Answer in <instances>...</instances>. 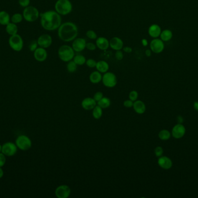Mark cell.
<instances>
[{"label": "cell", "instance_id": "obj_1", "mask_svg": "<svg viewBox=\"0 0 198 198\" xmlns=\"http://www.w3.org/2000/svg\"><path fill=\"white\" fill-rule=\"evenodd\" d=\"M42 27L46 30L54 31L62 25V17L56 11L50 10L40 15Z\"/></svg>", "mask_w": 198, "mask_h": 198}, {"label": "cell", "instance_id": "obj_2", "mask_svg": "<svg viewBox=\"0 0 198 198\" xmlns=\"http://www.w3.org/2000/svg\"><path fill=\"white\" fill-rule=\"evenodd\" d=\"M58 38L63 42H70L75 40L78 34L77 26L71 22L62 23L58 29Z\"/></svg>", "mask_w": 198, "mask_h": 198}, {"label": "cell", "instance_id": "obj_3", "mask_svg": "<svg viewBox=\"0 0 198 198\" xmlns=\"http://www.w3.org/2000/svg\"><path fill=\"white\" fill-rule=\"evenodd\" d=\"M55 11L62 16L70 14L73 11V5L70 0H58L55 5Z\"/></svg>", "mask_w": 198, "mask_h": 198}, {"label": "cell", "instance_id": "obj_4", "mask_svg": "<svg viewBox=\"0 0 198 198\" xmlns=\"http://www.w3.org/2000/svg\"><path fill=\"white\" fill-rule=\"evenodd\" d=\"M58 56L61 60L68 62L73 59L75 51L72 47L68 45H63L58 50Z\"/></svg>", "mask_w": 198, "mask_h": 198}, {"label": "cell", "instance_id": "obj_5", "mask_svg": "<svg viewBox=\"0 0 198 198\" xmlns=\"http://www.w3.org/2000/svg\"><path fill=\"white\" fill-rule=\"evenodd\" d=\"M40 16L38 9L33 6H28L25 8L23 12V17L25 20L28 22L36 21Z\"/></svg>", "mask_w": 198, "mask_h": 198}, {"label": "cell", "instance_id": "obj_6", "mask_svg": "<svg viewBox=\"0 0 198 198\" xmlns=\"http://www.w3.org/2000/svg\"><path fill=\"white\" fill-rule=\"evenodd\" d=\"M17 147L22 150H27L31 148L32 142L30 138L25 135H21L17 137L15 141Z\"/></svg>", "mask_w": 198, "mask_h": 198}, {"label": "cell", "instance_id": "obj_7", "mask_svg": "<svg viewBox=\"0 0 198 198\" xmlns=\"http://www.w3.org/2000/svg\"><path fill=\"white\" fill-rule=\"evenodd\" d=\"M9 44L12 50L19 52L23 49V40L20 35L16 34L10 36L9 39Z\"/></svg>", "mask_w": 198, "mask_h": 198}, {"label": "cell", "instance_id": "obj_8", "mask_svg": "<svg viewBox=\"0 0 198 198\" xmlns=\"http://www.w3.org/2000/svg\"><path fill=\"white\" fill-rule=\"evenodd\" d=\"M102 82L108 88H113L117 84L116 76L114 73L107 72L103 76Z\"/></svg>", "mask_w": 198, "mask_h": 198}, {"label": "cell", "instance_id": "obj_9", "mask_svg": "<svg viewBox=\"0 0 198 198\" xmlns=\"http://www.w3.org/2000/svg\"><path fill=\"white\" fill-rule=\"evenodd\" d=\"M17 149L16 144L7 142L2 145V153L7 156H12L16 153Z\"/></svg>", "mask_w": 198, "mask_h": 198}, {"label": "cell", "instance_id": "obj_10", "mask_svg": "<svg viewBox=\"0 0 198 198\" xmlns=\"http://www.w3.org/2000/svg\"><path fill=\"white\" fill-rule=\"evenodd\" d=\"M38 46L44 48H48L52 44V38L48 34L41 35L37 39Z\"/></svg>", "mask_w": 198, "mask_h": 198}, {"label": "cell", "instance_id": "obj_11", "mask_svg": "<svg viewBox=\"0 0 198 198\" xmlns=\"http://www.w3.org/2000/svg\"><path fill=\"white\" fill-rule=\"evenodd\" d=\"M71 194L70 188L66 185L58 186L55 190V195L58 198H67Z\"/></svg>", "mask_w": 198, "mask_h": 198}, {"label": "cell", "instance_id": "obj_12", "mask_svg": "<svg viewBox=\"0 0 198 198\" xmlns=\"http://www.w3.org/2000/svg\"><path fill=\"white\" fill-rule=\"evenodd\" d=\"M150 48L152 52L155 54H159L164 50V42L160 39L155 38L151 42Z\"/></svg>", "mask_w": 198, "mask_h": 198}, {"label": "cell", "instance_id": "obj_13", "mask_svg": "<svg viewBox=\"0 0 198 198\" xmlns=\"http://www.w3.org/2000/svg\"><path fill=\"white\" fill-rule=\"evenodd\" d=\"M86 42L83 38H76L73 40L72 48L75 52H80L86 48Z\"/></svg>", "mask_w": 198, "mask_h": 198}, {"label": "cell", "instance_id": "obj_14", "mask_svg": "<svg viewBox=\"0 0 198 198\" xmlns=\"http://www.w3.org/2000/svg\"><path fill=\"white\" fill-rule=\"evenodd\" d=\"M185 128L182 124H176L175 125L172 129V135L174 138L180 139L184 137L185 134Z\"/></svg>", "mask_w": 198, "mask_h": 198}, {"label": "cell", "instance_id": "obj_15", "mask_svg": "<svg viewBox=\"0 0 198 198\" xmlns=\"http://www.w3.org/2000/svg\"><path fill=\"white\" fill-rule=\"evenodd\" d=\"M34 57L38 62H44L48 57V53L45 48L42 47H38L37 50L34 52Z\"/></svg>", "mask_w": 198, "mask_h": 198}, {"label": "cell", "instance_id": "obj_16", "mask_svg": "<svg viewBox=\"0 0 198 198\" xmlns=\"http://www.w3.org/2000/svg\"><path fill=\"white\" fill-rule=\"evenodd\" d=\"M158 163L162 169L165 170L170 169L173 165L172 160L167 156H160L158 160Z\"/></svg>", "mask_w": 198, "mask_h": 198}, {"label": "cell", "instance_id": "obj_17", "mask_svg": "<svg viewBox=\"0 0 198 198\" xmlns=\"http://www.w3.org/2000/svg\"><path fill=\"white\" fill-rule=\"evenodd\" d=\"M110 47L115 51L122 50L124 47V42L119 37H114L110 41Z\"/></svg>", "mask_w": 198, "mask_h": 198}, {"label": "cell", "instance_id": "obj_18", "mask_svg": "<svg viewBox=\"0 0 198 198\" xmlns=\"http://www.w3.org/2000/svg\"><path fill=\"white\" fill-rule=\"evenodd\" d=\"M81 105L83 109L86 110H93L94 107L97 105V102L93 99V98H86L83 99L81 102Z\"/></svg>", "mask_w": 198, "mask_h": 198}, {"label": "cell", "instance_id": "obj_19", "mask_svg": "<svg viewBox=\"0 0 198 198\" xmlns=\"http://www.w3.org/2000/svg\"><path fill=\"white\" fill-rule=\"evenodd\" d=\"M96 47L100 50H107L110 47V41L104 37H98L96 41Z\"/></svg>", "mask_w": 198, "mask_h": 198}, {"label": "cell", "instance_id": "obj_20", "mask_svg": "<svg viewBox=\"0 0 198 198\" xmlns=\"http://www.w3.org/2000/svg\"><path fill=\"white\" fill-rule=\"evenodd\" d=\"M133 107L134 111L138 114H143L146 110V107L145 104L140 100H136L133 103Z\"/></svg>", "mask_w": 198, "mask_h": 198}, {"label": "cell", "instance_id": "obj_21", "mask_svg": "<svg viewBox=\"0 0 198 198\" xmlns=\"http://www.w3.org/2000/svg\"><path fill=\"white\" fill-rule=\"evenodd\" d=\"M161 33V29L159 25L154 24L152 25L148 29L149 35L152 38H158L160 36Z\"/></svg>", "mask_w": 198, "mask_h": 198}, {"label": "cell", "instance_id": "obj_22", "mask_svg": "<svg viewBox=\"0 0 198 198\" xmlns=\"http://www.w3.org/2000/svg\"><path fill=\"white\" fill-rule=\"evenodd\" d=\"M96 68L97 70L101 73H105L107 72L109 69V65L107 62L104 60H100L97 62Z\"/></svg>", "mask_w": 198, "mask_h": 198}, {"label": "cell", "instance_id": "obj_23", "mask_svg": "<svg viewBox=\"0 0 198 198\" xmlns=\"http://www.w3.org/2000/svg\"><path fill=\"white\" fill-rule=\"evenodd\" d=\"M102 75L99 71L93 72L89 76V80L93 84H98L101 81H102Z\"/></svg>", "mask_w": 198, "mask_h": 198}, {"label": "cell", "instance_id": "obj_24", "mask_svg": "<svg viewBox=\"0 0 198 198\" xmlns=\"http://www.w3.org/2000/svg\"><path fill=\"white\" fill-rule=\"evenodd\" d=\"M10 17L8 12L4 11L0 12V25L6 26L10 23Z\"/></svg>", "mask_w": 198, "mask_h": 198}, {"label": "cell", "instance_id": "obj_25", "mask_svg": "<svg viewBox=\"0 0 198 198\" xmlns=\"http://www.w3.org/2000/svg\"><path fill=\"white\" fill-rule=\"evenodd\" d=\"M5 30H6L7 33L9 34L10 36H13V35L17 34L18 27H17L16 24H15L13 22H10L8 25H6Z\"/></svg>", "mask_w": 198, "mask_h": 198}, {"label": "cell", "instance_id": "obj_26", "mask_svg": "<svg viewBox=\"0 0 198 198\" xmlns=\"http://www.w3.org/2000/svg\"><path fill=\"white\" fill-rule=\"evenodd\" d=\"M98 105L102 109H106L110 107L111 105V101L108 98L103 97L101 99L97 102Z\"/></svg>", "mask_w": 198, "mask_h": 198}, {"label": "cell", "instance_id": "obj_27", "mask_svg": "<svg viewBox=\"0 0 198 198\" xmlns=\"http://www.w3.org/2000/svg\"><path fill=\"white\" fill-rule=\"evenodd\" d=\"M160 36L163 42H168L172 38V32L169 30H165L161 32Z\"/></svg>", "mask_w": 198, "mask_h": 198}, {"label": "cell", "instance_id": "obj_28", "mask_svg": "<svg viewBox=\"0 0 198 198\" xmlns=\"http://www.w3.org/2000/svg\"><path fill=\"white\" fill-rule=\"evenodd\" d=\"M73 60L74 61L75 63L79 66L83 65L85 63H86V59L85 57L81 54H78L76 55H75L73 58Z\"/></svg>", "mask_w": 198, "mask_h": 198}, {"label": "cell", "instance_id": "obj_29", "mask_svg": "<svg viewBox=\"0 0 198 198\" xmlns=\"http://www.w3.org/2000/svg\"><path fill=\"white\" fill-rule=\"evenodd\" d=\"M92 115L95 119H100L103 115V109L98 105H96L93 109Z\"/></svg>", "mask_w": 198, "mask_h": 198}, {"label": "cell", "instance_id": "obj_30", "mask_svg": "<svg viewBox=\"0 0 198 198\" xmlns=\"http://www.w3.org/2000/svg\"><path fill=\"white\" fill-rule=\"evenodd\" d=\"M158 136L161 140H168L171 137V133L167 130H162L159 132Z\"/></svg>", "mask_w": 198, "mask_h": 198}, {"label": "cell", "instance_id": "obj_31", "mask_svg": "<svg viewBox=\"0 0 198 198\" xmlns=\"http://www.w3.org/2000/svg\"><path fill=\"white\" fill-rule=\"evenodd\" d=\"M78 68V65L75 63L74 60H70L68 62V63L67 65V70L70 73H74L76 71Z\"/></svg>", "mask_w": 198, "mask_h": 198}, {"label": "cell", "instance_id": "obj_32", "mask_svg": "<svg viewBox=\"0 0 198 198\" xmlns=\"http://www.w3.org/2000/svg\"><path fill=\"white\" fill-rule=\"evenodd\" d=\"M23 18V17L22 14H20L19 13H16V14H15L12 17H11L10 20L12 22L17 24V23H20L22 21Z\"/></svg>", "mask_w": 198, "mask_h": 198}, {"label": "cell", "instance_id": "obj_33", "mask_svg": "<svg viewBox=\"0 0 198 198\" xmlns=\"http://www.w3.org/2000/svg\"><path fill=\"white\" fill-rule=\"evenodd\" d=\"M86 36L88 39L91 40H96L98 38V35L96 33L92 30L87 31V32L86 33Z\"/></svg>", "mask_w": 198, "mask_h": 198}, {"label": "cell", "instance_id": "obj_34", "mask_svg": "<svg viewBox=\"0 0 198 198\" xmlns=\"http://www.w3.org/2000/svg\"><path fill=\"white\" fill-rule=\"evenodd\" d=\"M138 97H139L138 92L136 91H134V90L130 91V93H129V99H130L133 102H134L136 100H137Z\"/></svg>", "mask_w": 198, "mask_h": 198}, {"label": "cell", "instance_id": "obj_35", "mask_svg": "<svg viewBox=\"0 0 198 198\" xmlns=\"http://www.w3.org/2000/svg\"><path fill=\"white\" fill-rule=\"evenodd\" d=\"M38 44L37 40H33L32 42H31L29 44L28 46V48L31 52H34L35 50H37V48H38Z\"/></svg>", "mask_w": 198, "mask_h": 198}, {"label": "cell", "instance_id": "obj_36", "mask_svg": "<svg viewBox=\"0 0 198 198\" xmlns=\"http://www.w3.org/2000/svg\"><path fill=\"white\" fill-rule=\"evenodd\" d=\"M96 64H97V62L93 59H89L86 61V66L90 68L96 67Z\"/></svg>", "mask_w": 198, "mask_h": 198}, {"label": "cell", "instance_id": "obj_37", "mask_svg": "<svg viewBox=\"0 0 198 198\" xmlns=\"http://www.w3.org/2000/svg\"><path fill=\"white\" fill-rule=\"evenodd\" d=\"M154 152H155L156 156L159 157L162 156L163 153H164V149L161 147H157L155 149Z\"/></svg>", "mask_w": 198, "mask_h": 198}, {"label": "cell", "instance_id": "obj_38", "mask_svg": "<svg viewBox=\"0 0 198 198\" xmlns=\"http://www.w3.org/2000/svg\"><path fill=\"white\" fill-rule=\"evenodd\" d=\"M103 97H104V95H103V92H101L100 91H98L94 94V95L93 96V99L98 102L100 99H102Z\"/></svg>", "mask_w": 198, "mask_h": 198}, {"label": "cell", "instance_id": "obj_39", "mask_svg": "<svg viewBox=\"0 0 198 198\" xmlns=\"http://www.w3.org/2000/svg\"><path fill=\"white\" fill-rule=\"evenodd\" d=\"M19 5L23 8H26L29 6L30 3V0H18Z\"/></svg>", "mask_w": 198, "mask_h": 198}, {"label": "cell", "instance_id": "obj_40", "mask_svg": "<svg viewBox=\"0 0 198 198\" xmlns=\"http://www.w3.org/2000/svg\"><path fill=\"white\" fill-rule=\"evenodd\" d=\"M115 56H116V59L118 60H121L124 58V54L121 50L116 51Z\"/></svg>", "mask_w": 198, "mask_h": 198}, {"label": "cell", "instance_id": "obj_41", "mask_svg": "<svg viewBox=\"0 0 198 198\" xmlns=\"http://www.w3.org/2000/svg\"><path fill=\"white\" fill-rule=\"evenodd\" d=\"M96 45L93 42H86V48L89 51H94L96 49Z\"/></svg>", "mask_w": 198, "mask_h": 198}, {"label": "cell", "instance_id": "obj_42", "mask_svg": "<svg viewBox=\"0 0 198 198\" xmlns=\"http://www.w3.org/2000/svg\"><path fill=\"white\" fill-rule=\"evenodd\" d=\"M6 163L5 155L2 152L0 153V167H2Z\"/></svg>", "mask_w": 198, "mask_h": 198}, {"label": "cell", "instance_id": "obj_43", "mask_svg": "<svg viewBox=\"0 0 198 198\" xmlns=\"http://www.w3.org/2000/svg\"><path fill=\"white\" fill-rule=\"evenodd\" d=\"M133 103L134 102H133L130 99H128L124 101V107H128V108H130V107H133Z\"/></svg>", "mask_w": 198, "mask_h": 198}, {"label": "cell", "instance_id": "obj_44", "mask_svg": "<svg viewBox=\"0 0 198 198\" xmlns=\"http://www.w3.org/2000/svg\"><path fill=\"white\" fill-rule=\"evenodd\" d=\"M122 50L124 52L128 53V54L131 53L132 52V48L130 47H123Z\"/></svg>", "mask_w": 198, "mask_h": 198}, {"label": "cell", "instance_id": "obj_45", "mask_svg": "<svg viewBox=\"0 0 198 198\" xmlns=\"http://www.w3.org/2000/svg\"><path fill=\"white\" fill-rule=\"evenodd\" d=\"M141 43H142V45H143L144 47H146V46H147V45H148V41H147V39H142V40H141Z\"/></svg>", "mask_w": 198, "mask_h": 198}, {"label": "cell", "instance_id": "obj_46", "mask_svg": "<svg viewBox=\"0 0 198 198\" xmlns=\"http://www.w3.org/2000/svg\"><path fill=\"white\" fill-rule=\"evenodd\" d=\"M177 121H178V123H180V124H182L184 122V119L182 118V116H178V117H177Z\"/></svg>", "mask_w": 198, "mask_h": 198}, {"label": "cell", "instance_id": "obj_47", "mask_svg": "<svg viewBox=\"0 0 198 198\" xmlns=\"http://www.w3.org/2000/svg\"><path fill=\"white\" fill-rule=\"evenodd\" d=\"M146 55L147 57H149L151 55V50H147L146 51Z\"/></svg>", "mask_w": 198, "mask_h": 198}, {"label": "cell", "instance_id": "obj_48", "mask_svg": "<svg viewBox=\"0 0 198 198\" xmlns=\"http://www.w3.org/2000/svg\"><path fill=\"white\" fill-rule=\"evenodd\" d=\"M194 109L196 110V111H198V101H196L194 102Z\"/></svg>", "mask_w": 198, "mask_h": 198}, {"label": "cell", "instance_id": "obj_49", "mask_svg": "<svg viewBox=\"0 0 198 198\" xmlns=\"http://www.w3.org/2000/svg\"><path fill=\"white\" fill-rule=\"evenodd\" d=\"M4 171L2 169V167H0V178H2V177L4 176Z\"/></svg>", "mask_w": 198, "mask_h": 198}, {"label": "cell", "instance_id": "obj_50", "mask_svg": "<svg viewBox=\"0 0 198 198\" xmlns=\"http://www.w3.org/2000/svg\"><path fill=\"white\" fill-rule=\"evenodd\" d=\"M2 152V145H0V153Z\"/></svg>", "mask_w": 198, "mask_h": 198}]
</instances>
